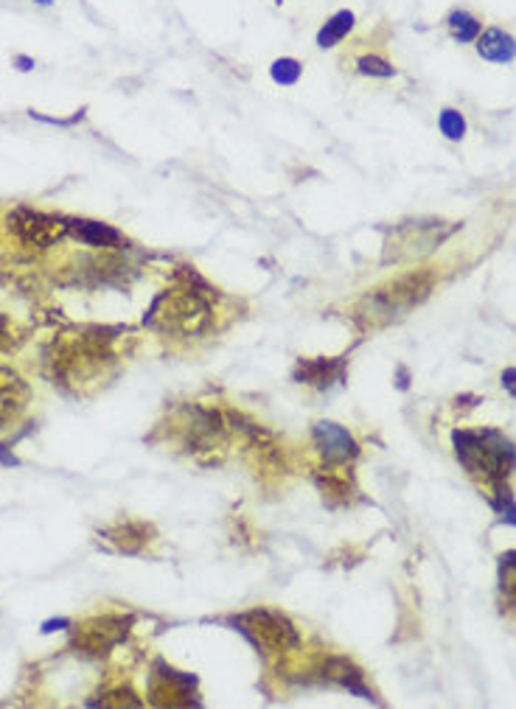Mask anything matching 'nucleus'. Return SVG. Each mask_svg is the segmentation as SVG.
I'll return each mask as SVG.
<instances>
[{"label": "nucleus", "instance_id": "f257e3e1", "mask_svg": "<svg viewBox=\"0 0 516 709\" xmlns=\"http://www.w3.org/2000/svg\"><path fill=\"white\" fill-rule=\"evenodd\" d=\"M457 460L474 477H483L489 486H500L516 468V446L497 430L469 432L461 430L452 435Z\"/></svg>", "mask_w": 516, "mask_h": 709}, {"label": "nucleus", "instance_id": "f03ea898", "mask_svg": "<svg viewBox=\"0 0 516 709\" xmlns=\"http://www.w3.org/2000/svg\"><path fill=\"white\" fill-rule=\"evenodd\" d=\"M149 323L177 334H199L211 323V303L194 287H177L155 300Z\"/></svg>", "mask_w": 516, "mask_h": 709}, {"label": "nucleus", "instance_id": "7ed1b4c3", "mask_svg": "<svg viewBox=\"0 0 516 709\" xmlns=\"http://www.w3.org/2000/svg\"><path fill=\"white\" fill-rule=\"evenodd\" d=\"M429 295V275H407L387 283L385 289H377L368 295L362 303V315L370 320H393L410 311L416 303H421Z\"/></svg>", "mask_w": 516, "mask_h": 709}, {"label": "nucleus", "instance_id": "20e7f679", "mask_svg": "<svg viewBox=\"0 0 516 709\" xmlns=\"http://www.w3.org/2000/svg\"><path fill=\"white\" fill-rule=\"evenodd\" d=\"M239 626L244 634L253 637L255 645H264V648H275V650H283V648H298V631L292 629V622L275 614V611H250V614H242L239 617Z\"/></svg>", "mask_w": 516, "mask_h": 709}, {"label": "nucleus", "instance_id": "39448f33", "mask_svg": "<svg viewBox=\"0 0 516 709\" xmlns=\"http://www.w3.org/2000/svg\"><path fill=\"white\" fill-rule=\"evenodd\" d=\"M9 228L25 241L34 247H48L53 241H60L68 233V222L60 216H48L40 211H28V208H17L9 216Z\"/></svg>", "mask_w": 516, "mask_h": 709}, {"label": "nucleus", "instance_id": "423d86ee", "mask_svg": "<svg viewBox=\"0 0 516 709\" xmlns=\"http://www.w3.org/2000/svg\"><path fill=\"white\" fill-rule=\"evenodd\" d=\"M127 626H129V619L116 617V614L96 617L79 629L76 645H81V650H88V654H104L110 645H116L127 637Z\"/></svg>", "mask_w": 516, "mask_h": 709}, {"label": "nucleus", "instance_id": "0eeeda50", "mask_svg": "<svg viewBox=\"0 0 516 709\" xmlns=\"http://www.w3.org/2000/svg\"><path fill=\"white\" fill-rule=\"evenodd\" d=\"M314 446H318L323 460L331 463V466L354 460L357 451H359L357 440L351 438V432L342 430L339 423H329V421L314 423Z\"/></svg>", "mask_w": 516, "mask_h": 709}, {"label": "nucleus", "instance_id": "6e6552de", "mask_svg": "<svg viewBox=\"0 0 516 709\" xmlns=\"http://www.w3.org/2000/svg\"><path fill=\"white\" fill-rule=\"evenodd\" d=\"M28 404V384L9 367H0V430H9Z\"/></svg>", "mask_w": 516, "mask_h": 709}, {"label": "nucleus", "instance_id": "1a4fd4ad", "mask_svg": "<svg viewBox=\"0 0 516 709\" xmlns=\"http://www.w3.org/2000/svg\"><path fill=\"white\" fill-rule=\"evenodd\" d=\"M477 53L483 60L497 62V65L511 62L516 56V40L508 32H502V28H485L477 37Z\"/></svg>", "mask_w": 516, "mask_h": 709}, {"label": "nucleus", "instance_id": "9d476101", "mask_svg": "<svg viewBox=\"0 0 516 709\" xmlns=\"http://www.w3.org/2000/svg\"><path fill=\"white\" fill-rule=\"evenodd\" d=\"M68 233H73L79 241L93 244V247H119L124 241V236L116 228H110V224H101V222H88V219L68 222Z\"/></svg>", "mask_w": 516, "mask_h": 709}, {"label": "nucleus", "instance_id": "9b49d317", "mask_svg": "<svg viewBox=\"0 0 516 709\" xmlns=\"http://www.w3.org/2000/svg\"><path fill=\"white\" fill-rule=\"evenodd\" d=\"M295 376L314 387H329L331 382L342 379V362L339 359H303L298 364Z\"/></svg>", "mask_w": 516, "mask_h": 709}, {"label": "nucleus", "instance_id": "f8f14e48", "mask_svg": "<svg viewBox=\"0 0 516 709\" xmlns=\"http://www.w3.org/2000/svg\"><path fill=\"white\" fill-rule=\"evenodd\" d=\"M351 28H354V12H349V9L337 12L331 20H326V25L318 32V45L320 48H334L337 43H342L349 37Z\"/></svg>", "mask_w": 516, "mask_h": 709}, {"label": "nucleus", "instance_id": "ddd939ff", "mask_svg": "<svg viewBox=\"0 0 516 709\" xmlns=\"http://www.w3.org/2000/svg\"><path fill=\"white\" fill-rule=\"evenodd\" d=\"M446 25H449V34L457 43H474L480 37V20L474 14H469V12H463V9L452 12Z\"/></svg>", "mask_w": 516, "mask_h": 709}, {"label": "nucleus", "instance_id": "4468645a", "mask_svg": "<svg viewBox=\"0 0 516 709\" xmlns=\"http://www.w3.org/2000/svg\"><path fill=\"white\" fill-rule=\"evenodd\" d=\"M500 591L505 600L516 603V550L500 555Z\"/></svg>", "mask_w": 516, "mask_h": 709}, {"label": "nucleus", "instance_id": "2eb2a0df", "mask_svg": "<svg viewBox=\"0 0 516 709\" xmlns=\"http://www.w3.org/2000/svg\"><path fill=\"white\" fill-rule=\"evenodd\" d=\"M438 129L446 140H461L466 135V118L461 116L457 109L446 107L441 116H438Z\"/></svg>", "mask_w": 516, "mask_h": 709}, {"label": "nucleus", "instance_id": "dca6fc26", "mask_svg": "<svg viewBox=\"0 0 516 709\" xmlns=\"http://www.w3.org/2000/svg\"><path fill=\"white\" fill-rule=\"evenodd\" d=\"M303 68L298 60H290V56H283V60H275L272 68H270V76L275 84H283V88H290V84H295L301 79Z\"/></svg>", "mask_w": 516, "mask_h": 709}, {"label": "nucleus", "instance_id": "f3484780", "mask_svg": "<svg viewBox=\"0 0 516 709\" xmlns=\"http://www.w3.org/2000/svg\"><path fill=\"white\" fill-rule=\"evenodd\" d=\"M492 507L497 510V516L508 525H516V505H513V496L511 491L505 488V482L494 486V496H492Z\"/></svg>", "mask_w": 516, "mask_h": 709}, {"label": "nucleus", "instance_id": "a211bd4d", "mask_svg": "<svg viewBox=\"0 0 516 709\" xmlns=\"http://www.w3.org/2000/svg\"><path fill=\"white\" fill-rule=\"evenodd\" d=\"M357 68L365 76H379V79H390L396 73V68L390 62H385L382 56H362V60L357 62Z\"/></svg>", "mask_w": 516, "mask_h": 709}, {"label": "nucleus", "instance_id": "6ab92c4d", "mask_svg": "<svg viewBox=\"0 0 516 709\" xmlns=\"http://www.w3.org/2000/svg\"><path fill=\"white\" fill-rule=\"evenodd\" d=\"M12 345V326L6 317H0V351H6Z\"/></svg>", "mask_w": 516, "mask_h": 709}, {"label": "nucleus", "instance_id": "aec40b11", "mask_svg": "<svg viewBox=\"0 0 516 709\" xmlns=\"http://www.w3.org/2000/svg\"><path fill=\"white\" fill-rule=\"evenodd\" d=\"M502 387H505V392H511L516 399V367H508V371L502 373Z\"/></svg>", "mask_w": 516, "mask_h": 709}, {"label": "nucleus", "instance_id": "412c9836", "mask_svg": "<svg viewBox=\"0 0 516 709\" xmlns=\"http://www.w3.org/2000/svg\"><path fill=\"white\" fill-rule=\"evenodd\" d=\"M62 626H68V619H51V622H45V626H43V631H45V634H51V631L62 629Z\"/></svg>", "mask_w": 516, "mask_h": 709}, {"label": "nucleus", "instance_id": "4be33fe9", "mask_svg": "<svg viewBox=\"0 0 516 709\" xmlns=\"http://www.w3.org/2000/svg\"><path fill=\"white\" fill-rule=\"evenodd\" d=\"M17 65H20V71H32V60H25V56H17Z\"/></svg>", "mask_w": 516, "mask_h": 709}, {"label": "nucleus", "instance_id": "5701e85b", "mask_svg": "<svg viewBox=\"0 0 516 709\" xmlns=\"http://www.w3.org/2000/svg\"><path fill=\"white\" fill-rule=\"evenodd\" d=\"M37 4H43V6H48V4H51V0H37Z\"/></svg>", "mask_w": 516, "mask_h": 709}, {"label": "nucleus", "instance_id": "b1692460", "mask_svg": "<svg viewBox=\"0 0 516 709\" xmlns=\"http://www.w3.org/2000/svg\"><path fill=\"white\" fill-rule=\"evenodd\" d=\"M275 4H281V0H275Z\"/></svg>", "mask_w": 516, "mask_h": 709}]
</instances>
